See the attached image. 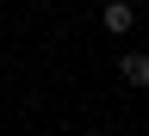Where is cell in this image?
<instances>
[{
  "instance_id": "obj_2",
  "label": "cell",
  "mask_w": 149,
  "mask_h": 136,
  "mask_svg": "<svg viewBox=\"0 0 149 136\" xmlns=\"http://www.w3.org/2000/svg\"><path fill=\"white\" fill-rule=\"evenodd\" d=\"M124 81L130 87H149V56H137V50L124 56Z\"/></svg>"
},
{
  "instance_id": "obj_1",
  "label": "cell",
  "mask_w": 149,
  "mask_h": 136,
  "mask_svg": "<svg viewBox=\"0 0 149 136\" xmlns=\"http://www.w3.org/2000/svg\"><path fill=\"white\" fill-rule=\"evenodd\" d=\"M100 19H106V31H118V37H124L130 25H137V6H130V0H106V12H100Z\"/></svg>"
}]
</instances>
